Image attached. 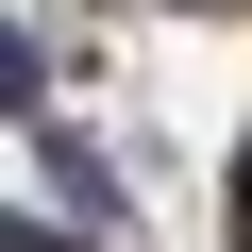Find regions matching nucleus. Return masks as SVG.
<instances>
[{"label":"nucleus","instance_id":"f257e3e1","mask_svg":"<svg viewBox=\"0 0 252 252\" xmlns=\"http://www.w3.org/2000/svg\"><path fill=\"white\" fill-rule=\"evenodd\" d=\"M219 17H252V0H219Z\"/></svg>","mask_w":252,"mask_h":252}]
</instances>
